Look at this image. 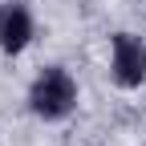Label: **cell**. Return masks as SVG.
Wrapping results in <instances>:
<instances>
[{
    "label": "cell",
    "mask_w": 146,
    "mask_h": 146,
    "mask_svg": "<svg viewBox=\"0 0 146 146\" xmlns=\"http://www.w3.org/2000/svg\"><path fill=\"white\" fill-rule=\"evenodd\" d=\"M36 41V16L25 0H4L0 4V53L4 57H21Z\"/></svg>",
    "instance_id": "3"
},
{
    "label": "cell",
    "mask_w": 146,
    "mask_h": 146,
    "mask_svg": "<svg viewBox=\"0 0 146 146\" xmlns=\"http://www.w3.org/2000/svg\"><path fill=\"white\" fill-rule=\"evenodd\" d=\"M110 81L126 94L146 85V41L130 29H118L110 36Z\"/></svg>",
    "instance_id": "2"
},
{
    "label": "cell",
    "mask_w": 146,
    "mask_h": 146,
    "mask_svg": "<svg viewBox=\"0 0 146 146\" xmlns=\"http://www.w3.org/2000/svg\"><path fill=\"white\" fill-rule=\"evenodd\" d=\"M81 102V85L65 65H45L25 89V106L36 122H65Z\"/></svg>",
    "instance_id": "1"
}]
</instances>
